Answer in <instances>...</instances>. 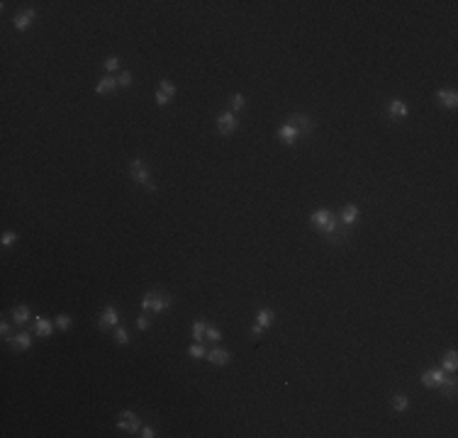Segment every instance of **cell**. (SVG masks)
Masks as SVG:
<instances>
[{
	"label": "cell",
	"mask_w": 458,
	"mask_h": 438,
	"mask_svg": "<svg viewBox=\"0 0 458 438\" xmlns=\"http://www.w3.org/2000/svg\"><path fill=\"white\" fill-rule=\"evenodd\" d=\"M159 90H161L163 95H168L171 100H173V95H175V85L171 83L168 78H163V81H161V88H159Z\"/></svg>",
	"instance_id": "26"
},
{
	"label": "cell",
	"mask_w": 458,
	"mask_h": 438,
	"mask_svg": "<svg viewBox=\"0 0 458 438\" xmlns=\"http://www.w3.org/2000/svg\"><path fill=\"white\" fill-rule=\"evenodd\" d=\"M117 428H120V431H129V433H136V431H142V424H139L136 414H132V412H120V419H117Z\"/></svg>",
	"instance_id": "7"
},
{
	"label": "cell",
	"mask_w": 458,
	"mask_h": 438,
	"mask_svg": "<svg viewBox=\"0 0 458 438\" xmlns=\"http://www.w3.org/2000/svg\"><path fill=\"white\" fill-rule=\"evenodd\" d=\"M310 224L317 231H322V234H327V236H332V234L336 231L339 219H336L334 212H329V209H317V212H312V214H310Z\"/></svg>",
	"instance_id": "2"
},
{
	"label": "cell",
	"mask_w": 458,
	"mask_h": 438,
	"mask_svg": "<svg viewBox=\"0 0 458 438\" xmlns=\"http://www.w3.org/2000/svg\"><path fill=\"white\" fill-rule=\"evenodd\" d=\"M117 321H120L117 307H115V304H108V307L102 309L100 319H98V326H100V328H112V326H117Z\"/></svg>",
	"instance_id": "9"
},
{
	"label": "cell",
	"mask_w": 458,
	"mask_h": 438,
	"mask_svg": "<svg viewBox=\"0 0 458 438\" xmlns=\"http://www.w3.org/2000/svg\"><path fill=\"white\" fill-rule=\"evenodd\" d=\"M205 358L210 360V365H217V368H224V365L232 363V353L227 348H212V351H207Z\"/></svg>",
	"instance_id": "10"
},
{
	"label": "cell",
	"mask_w": 458,
	"mask_h": 438,
	"mask_svg": "<svg viewBox=\"0 0 458 438\" xmlns=\"http://www.w3.org/2000/svg\"><path fill=\"white\" fill-rule=\"evenodd\" d=\"M37 20V12L34 10H22V12H17L13 17V27L17 29V32H27L29 29V24Z\"/></svg>",
	"instance_id": "8"
},
{
	"label": "cell",
	"mask_w": 458,
	"mask_h": 438,
	"mask_svg": "<svg viewBox=\"0 0 458 438\" xmlns=\"http://www.w3.org/2000/svg\"><path fill=\"white\" fill-rule=\"evenodd\" d=\"M236 127H239V120H236V115L232 110H227V112H222V115L217 117V129H220V134H224V136L234 134Z\"/></svg>",
	"instance_id": "6"
},
{
	"label": "cell",
	"mask_w": 458,
	"mask_h": 438,
	"mask_svg": "<svg viewBox=\"0 0 458 438\" xmlns=\"http://www.w3.org/2000/svg\"><path fill=\"white\" fill-rule=\"evenodd\" d=\"M29 316H32V312H29V307L27 304H17V307H13V321L15 324H27L29 321Z\"/></svg>",
	"instance_id": "19"
},
{
	"label": "cell",
	"mask_w": 458,
	"mask_h": 438,
	"mask_svg": "<svg viewBox=\"0 0 458 438\" xmlns=\"http://www.w3.org/2000/svg\"><path fill=\"white\" fill-rule=\"evenodd\" d=\"M205 339H210V341H215V343H217V341H222V331H220V328H217V326H212V324H207V331H205Z\"/></svg>",
	"instance_id": "25"
},
{
	"label": "cell",
	"mask_w": 458,
	"mask_h": 438,
	"mask_svg": "<svg viewBox=\"0 0 458 438\" xmlns=\"http://www.w3.org/2000/svg\"><path fill=\"white\" fill-rule=\"evenodd\" d=\"M129 175H132V180H134L136 185L147 188L149 193L156 190V185H154V180H151V173H149L147 163H144L142 158H132V161H129Z\"/></svg>",
	"instance_id": "3"
},
{
	"label": "cell",
	"mask_w": 458,
	"mask_h": 438,
	"mask_svg": "<svg viewBox=\"0 0 458 438\" xmlns=\"http://www.w3.org/2000/svg\"><path fill=\"white\" fill-rule=\"evenodd\" d=\"M446 377L448 375H446L441 368H432V370H424V373H421V385L429 389H439L446 382Z\"/></svg>",
	"instance_id": "4"
},
{
	"label": "cell",
	"mask_w": 458,
	"mask_h": 438,
	"mask_svg": "<svg viewBox=\"0 0 458 438\" xmlns=\"http://www.w3.org/2000/svg\"><path fill=\"white\" fill-rule=\"evenodd\" d=\"M188 355H190L193 360H200V358H205V355H207V348H205V346L198 341V343H193V346L188 348Z\"/></svg>",
	"instance_id": "21"
},
{
	"label": "cell",
	"mask_w": 458,
	"mask_h": 438,
	"mask_svg": "<svg viewBox=\"0 0 458 438\" xmlns=\"http://www.w3.org/2000/svg\"><path fill=\"white\" fill-rule=\"evenodd\" d=\"M168 102H171V97L163 95L161 90H156V105H161V107H163V105H168Z\"/></svg>",
	"instance_id": "33"
},
{
	"label": "cell",
	"mask_w": 458,
	"mask_h": 438,
	"mask_svg": "<svg viewBox=\"0 0 458 438\" xmlns=\"http://www.w3.org/2000/svg\"><path fill=\"white\" fill-rule=\"evenodd\" d=\"M273 321H275V312H273V309L263 307V309H259V312H256V324H259L261 328L273 326Z\"/></svg>",
	"instance_id": "17"
},
{
	"label": "cell",
	"mask_w": 458,
	"mask_h": 438,
	"mask_svg": "<svg viewBox=\"0 0 458 438\" xmlns=\"http://www.w3.org/2000/svg\"><path fill=\"white\" fill-rule=\"evenodd\" d=\"M261 334H263V328L254 321V326H251V336H254V339H261Z\"/></svg>",
	"instance_id": "35"
},
{
	"label": "cell",
	"mask_w": 458,
	"mask_h": 438,
	"mask_svg": "<svg viewBox=\"0 0 458 438\" xmlns=\"http://www.w3.org/2000/svg\"><path fill=\"white\" fill-rule=\"evenodd\" d=\"M288 124H293L297 132H300V136H305V134H312V129H314V122H312V117H307V115H302V112H295V115H290L288 117Z\"/></svg>",
	"instance_id": "5"
},
{
	"label": "cell",
	"mask_w": 458,
	"mask_h": 438,
	"mask_svg": "<svg viewBox=\"0 0 458 438\" xmlns=\"http://www.w3.org/2000/svg\"><path fill=\"white\" fill-rule=\"evenodd\" d=\"M71 324H74V319H71L68 314H59V316H56V328L66 331V328H71Z\"/></svg>",
	"instance_id": "27"
},
{
	"label": "cell",
	"mask_w": 458,
	"mask_h": 438,
	"mask_svg": "<svg viewBox=\"0 0 458 438\" xmlns=\"http://www.w3.org/2000/svg\"><path fill=\"white\" fill-rule=\"evenodd\" d=\"M115 341H117V343H129V331H127V328L124 326H117L115 328Z\"/></svg>",
	"instance_id": "28"
},
{
	"label": "cell",
	"mask_w": 458,
	"mask_h": 438,
	"mask_svg": "<svg viewBox=\"0 0 458 438\" xmlns=\"http://www.w3.org/2000/svg\"><path fill=\"white\" fill-rule=\"evenodd\" d=\"M171 304H173V297H171V295H163L161 290H149L147 295L142 297V309H144V312H154V314L166 312Z\"/></svg>",
	"instance_id": "1"
},
{
	"label": "cell",
	"mask_w": 458,
	"mask_h": 438,
	"mask_svg": "<svg viewBox=\"0 0 458 438\" xmlns=\"http://www.w3.org/2000/svg\"><path fill=\"white\" fill-rule=\"evenodd\" d=\"M10 346H13V351H27V348L32 346V334L22 331V334L10 336Z\"/></svg>",
	"instance_id": "14"
},
{
	"label": "cell",
	"mask_w": 458,
	"mask_h": 438,
	"mask_svg": "<svg viewBox=\"0 0 458 438\" xmlns=\"http://www.w3.org/2000/svg\"><path fill=\"white\" fill-rule=\"evenodd\" d=\"M120 85H117V78H110V76H105L102 81H98V85H95V93L98 95H108V93H115Z\"/></svg>",
	"instance_id": "16"
},
{
	"label": "cell",
	"mask_w": 458,
	"mask_h": 438,
	"mask_svg": "<svg viewBox=\"0 0 458 438\" xmlns=\"http://www.w3.org/2000/svg\"><path fill=\"white\" fill-rule=\"evenodd\" d=\"M132 83H134L132 73H129V71H122V73H120V78H117V85H120V88H129Z\"/></svg>",
	"instance_id": "29"
},
{
	"label": "cell",
	"mask_w": 458,
	"mask_h": 438,
	"mask_svg": "<svg viewBox=\"0 0 458 438\" xmlns=\"http://www.w3.org/2000/svg\"><path fill=\"white\" fill-rule=\"evenodd\" d=\"M142 436H144V438H154V436H156V431H154L151 426H144V428H142Z\"/></svg>",
	"instance_id": "36"
},
{
	"label": "cell",
	"mask_w": 458,
	"mask_h": 438,
	"mask_svg": "<svg viewBox=\"0 0 458 438\" xmlns=\"http://www.w3.org/2000/svg\"><path fill=\"white\" fill-rule=\"evenodd\" d=\"M456 368H458L456 351H446L444 355H441V370H444V373H456Z\"/></svg>",
	"instance_id": "18"
},
{
	"label": "cell",
	"mask_w": 458,
	"mask_h": 438,
	"mask_svg": "<svg viewBox=\"0 0 458 438\" xmlns=\"http://www.w3.org/2000/svg\"><path fill=\"white\" fill-rule=\"evenodd\" d=\"M436 100H439V105H441V107L456 110L458 93H456V90H446V88H441V90H436Z\"/></svg>",
	"instance_id": "12"
},
{
	"label": "cell",
	"mask_w": 458,
	"mask_h": 438,
	"mask_svg": "<svg viewBox=\"0 0 458 438\" xmlns=\"http://www.w3.org/2000/svg\"><path fill=\"white\" fill-rule=\"evenodd\" d=\"M149 326H151V324H149V316L147 314L136 316V328H139V331H147Z\"/></svg>",
	"instance_id": "32"
},
{
	"label": "cell",
	"mask_w": 458,
	"mask_h": 438,
	"mask_svg": "<svg viewBox=\"0 0 458 438\" xmlns=\"http://www.w3.org/2000/svg\"><path fill=\"white\" fill-rule=\"evenodd\" d=\"M356 219H359V207H356V205H346V207H344V212H341V224H344V227H354V224H356Z\"/></svg>",
	"instance_id": "20"
},
{
	"label": "cell",
	"mask_w": 458,
	"mask_h": 438,
	"mask_svg": "<svg viewBox=\"0 0 458 438\" xmlns=\"http://www.w3.org/2000/svg\"><path fill=\"white\" fill-rule=\"evenodd\" d=\"M51 331H54V324H51L47 316H37V319H34V334H37V336L47 339V336H51Z\"/></svg>",
	"instance_id": "15"
},
{
	"label": "cell",
	"mask_w": 458,
	"mask_h": 438,
	"mask_svg": "<svg viewBox=\"0 0 458 438\" xmlns=\"http://www.w3.org/2000/svg\"><path fill=\"white\" fill-rule=\"evenodd\" d=\"M297 136H300V132H297L293 124H288V122H285V124H280V127H278V139H280L283 144L293 146L297 141Z\"/></svg>",
	"instance_id": "13"
},
{
	"label": "cell",
	"mask_w": 458,
	"mask_h": 438,
	"mask_svg": "<svg viewBox=\"0 0 458 438\" xmlns=\"http://www.w3.org/2000/svg\"><path fill=\"white\" fill-rule=\"evenodd\" d=\"M387 115H390V120H407V115H409L407 102H405V100H400V97L390 100V105H387Z\"/></svg>",
	"instance_id": "11"
},
{
	"label": "cell",
	"mask_w": 458,
	"mask_h": 438,
	"mask_svg": "<svg viewBox=\"0 0 458 438\" xmlns=\"http://www.w3.org/2000/svg\"><path fill=\"white\" fill-rule=\"evenodd\" d=\"M229 105H232V112H239V110H244V105H246V97L241 95V93H234L232 100H229Z\"/></svg>",
	"instance_id": "23"
},
{
	"label": "cell",
	"mask_w": 458,
	"mask_h": 438,
	"mask_svg": "<svg viewBox=\"0 0 458 438\" xmlns=\"http://www.w3.org/2000/svg\"><path fill=\"white\" fill-rule=\"evenodd\" d=\"M407 407H409V399L405 394H395L393 397V409L395 412H407Z\"/></svg>",
	"instance_id": "22"
},
{
	"label": "cell",
	"mask_w": 458,
	"mask_h": 438,
	"mask_svg": "<svg viewBox=\"0 0 458 438\" xmlns=\"http://www.w3.org/2000/svg\"><path fill=\"white\" fill-rule=\"evenodd\" d=\"M0 243L8 248V246H13V243H17V234L15 231H3V239H0Z\"/></svg>",
	"instance_id": "30"
},
{
	"label": "cell",
	"mask_w": 458,
	"mask_h": 438,
	"mask_svg": "<svg viewBox=\"0 0 458 438\" xmlns=\"http://www.w3.org/2000/svg\"><path fill=\"white\" fill-rule=\"evenodd\" d=\"M102 66H105V71H108V73L117 71V68H120V59H117V56H108V59H105V63H102Z\"/></svg>",
	"instance_id": "31"
},
{
	"label": "cell",
	"mask_w": 458,
	"mask_h": 438,
	"mask_svg": "<svg viewBox=\"0 0 458 438\" xmlns=\"http://www.w3.org/2000/svg\"><path fill=\"white\" fill-rule=\"evenodd\" d=\"M10 331H13V328H10V321H3V324H0V334H3V339H10Z\"/></svg>",
	"instance_id": "34"
},
{
	"label": "cell",
	"mask_w": 458,
	"mask_h": 438,
	"mask_svg": "<svg viewBox=\"0 0 458 438\" xmlns=\"http://www.w3.org/2000/svg\"><path fill=\"white\" fill-rule=\"evenodd\" d=\"M205 331H207V324H205V321H195V324H193V339L202 341L205 339Z\"/></svg>",
	"instance_id": "24"
}]
</instances>
